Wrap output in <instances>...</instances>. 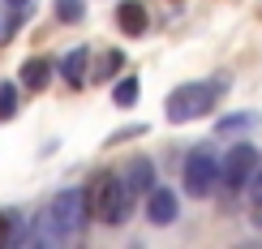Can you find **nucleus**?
Listing matches in <instances>:
<instances>
[{
    "label": "nucleus",
    "mask_w": 262,
    "mask_h": 249,
    "mask_svg": "<svg viewBox=\"0 0 262 249\" xmlns=\"http://www.w3.org/2000/svg\"><path fill=\"white\" fill-rule=\"evenodd\" d=\"M13 112H17V86L13 82H0V121H9Z\"/></svg>",
    "instance_id": "14"
},
{
    "label": "nucleus",
    "mask_w": 262,
    "mask_h": 249,
    "mask_svg": "<svg viewBox=\"0 0 262 249\" xmlns=\"http://www.w3.org/2000/svg\"><path fill=\"white\" fill-rule=\"evenodd\" d=\"M86 215H91L86 189H60L56 198L48 202V211L39 215L35 236H39L43 245H69V241H78V236H82Z\"/></svg>",
    "instance_id": "1"
},
{
    "label": "nucleus",
    "mask_w": 262,
    "mask_h": 249,
    "mask_svg": "<svg viewBox=\"0 0 262 249\" xmlns=\"http://www.w3.org/2000/svg\"><path fill=\"white\" fill-rule=\"evenodd\" d=\"M121 60H125L121 52H107V56H103V64H99V78H112V73L121 69Z\"/></svg>",
    "instance_id": "16"
},
{
    "label": "nucleus",
    "mask_w": 262,
    "mask_h": 249,
    "mask_svg": "<svg viewBox=\"0 0 262 249\" xmlns=\"http://www.w3.org/2000/svg\"><path fill=\"white\" fill-rule=\"evenodd\" d=\"M17 78L26 90H43L52 78V60H43V56H30V60H21V69H17Z\"/></svg>",
    "instance_id": "9"
},
{
    "label": "nucleus",
    "mask_w": 262,
    "mask_h": 249,
    "mask_svg": "<svg viewBox=\"0 0 262 249\" xmlns=\"http://www.w3.org/2000/svg\"><path fill=\"white\" fill-rule=\"evenodd\" d=\"M249 202L262 207V168H254V176H249Z\"/></svg>",
    "instance_id": "17"
},
{
    "label": "nucleus",
    "mask_w": 262,
    "mask_h": 249,
    "mask_svg": "<svg viewBox=\"0 0 262 249\" xmlns=\"http://www.w3.org/2000/svg\"><path fill=\"white\" fill-rule=\"evenodd\" d=\"M228 95V78H202V82H185L177 90L168 95V121L181 125V121H198V116L215 112V103H220Z\"/></svg>",
    "instance_id": "2"
},
{
    "label": "nucleus",
    "mask_w": 262,
    "mask_h": 249,
    "mask_svg": "<svg viewBox=\"0 0 262 249\" xmlns=\"http://www.w3.org/2000/svg\"><path fill=\"white\" fill-rule=\"evenodd\" d=\"M30 5L35 0H9V9H17V13H30Z\"/></svg>",
    "instance_id": "18"
},
{
    "label": "nucleus",
    "mask_w": 262,
    "mask_h": 249,
    "mask_svg": "<svg viewBox=\"0 0 262 249\" xmlns=\"http://www.w3.org/2000/svg\"><path fill=\"white\" fill-rule=\"evenodd\" d=\"M112 103L116 107H134L138 103V78H121L112 86Z\"/></svg>",
    "instance_id": "12"
},
{
    "label": "nucleus",
    "mask_w": 262,
    "mask_h": 249,
    "mask_svg": "<svg viewBox=\"0 0 262 249\" xmlns=\"http://www.w3.org/2000/svg\"><path fill=\"white\" fill-rule=\"evenodd\" d=\"M116 26H121V35H129V39L146 35V26H150L146 5H138V0H121V5H116Z\"/></svg>",
    "instance_id": "7"
},
{
    "label": "nucleus",
    "mask_w": 262,
    "mask_h": 249,
    "mask_svg": "<svg viewBox=\"0 0 262 249\" xmlns=\"http://www.w3.org/2000/svg\"><path fill=\"white\" fill-rule=\"evenodd\" d=\"M125 185L134 189V193H146V189H155V164H150L146 155H134L125 164Z\"/></svg>",
    "instance_id": "8"
},
{
    "label": "nucleus",
    "mask_w": 262,
    "mask_h": 249,
    "mask_svg": "<svg viewBox=\"0 0 262 249\" xmlns=\"http://www.w3.org/2000/svg\"><path fill=\"white\" fill-rule=\"evenodd\" d=\"M146 219L155 223V228H168V223L177 219V193L155 185V189H150V202H146Z\"/></svg>",
    "instance_id": "6"
},
{
    "label": "nucleus",
    "mask_w": 262,
    "mask_h": 249,
    "mask_svg": "<svg viewBox=\"0 0 262 249\" xmlns=\"http://www.w3.org/2000/svg\"><path fill=\"white\" fill-rule=\"evenodd\" d=\"M86 17V5L82 0H56V21H64V26H73V21Z\"/></svg>",
    "instance_id": "13"
},
{
    "label": "nucleus",
    "mask_w": 262,
    "mask_h": 249,
    "mask_svg": "<svg viewBox=\"0 0 262 249\" xmlns=\"http://www.w3.org/2000/svg\"><path fill=\"white\" fill-rule=\"evenodd\" d=\"M258 125H262L258 112H232V116H220V121H215V133L232 138V133H249V129H258Z\"/></svg>",
    "instance_id": "11"
},
{
    "label": "nucleus",
    "mask_w": 262,
    "mask_h": 249,
    "mask_svg": "<svg viewBox=\"0 0 262 249\" xmlns=\"http://www.w3.org/2000/svg\"><path fill=\"white\" fill-rule=\"evenodd\" d=\"M254 168H258V150L249 146V142H236V146L220 159V180H224V189H245L249 176H254Z\"/></svg>",
    "instance_id": "5"
},
{
    "label": "nucleus",
    "mask_w": 262,
    "mask_h": 249,
    "mask_svg": "<svg viewBox=\"0 0 262 249\" xmlns=\"http://www.w3.org/2000/svg\"><path fill=\"white\" fill-rule=\"evenodd\" d=\"M134 198H138V193L125 185V176H112V172H103V176L91 185V193H86L91 215L99 223H112V228H121L129 215H134Z\"/></svg>",
    "instance_id": "3"
},
{
    "label": "nucleus",
    "mask_w": 262,
    "mask_h": 249,
    "mask_svg": "<svg viewBox=\"0 0 262 249\" xmlns=\"http://www.w3.org/2000/svg\"><path fill=\"white\" fill-rule=\"evenodd\" d=\"M86 60H91V52H86V48L64 52V56H60V78L69 82V86H82L86 82Z\"/></svg>",
    "instance_id": "10"
},
{
    "label": "nucleus",
    "mask_w": 262,
    "mask_h": 249,
    "mask_svg": "<svg viewBox=\"0 0 262 249\" xmlns=\"http://www.w3.org/2000/svg\"><path fill=\"white\" fill-rule=\"evenodd\" d=\"M17 232V211H0V241H13Z\"/></svg>",
    "instance_id": "15"
},
{
    "label": "nucleus",
    "mask_w": 262,
    "mask_h": 249,
    "mask_svg": "<svg viewBox=\"0 0 262 249\" xmlns=\"http://www.w3.org/2000/svg\"><path fill=\"white\" fill-rule=\"evenodd\" d=\"M215 180H220V159L211 146H193L185 155V193L189 198H211Z\"/></svg>",
    "instance_id": "4"
}]
</instances>
